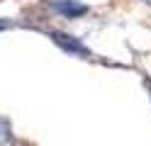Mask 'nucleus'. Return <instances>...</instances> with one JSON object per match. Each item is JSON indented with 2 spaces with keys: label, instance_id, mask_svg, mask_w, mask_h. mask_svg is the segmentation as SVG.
Returning <instances> with one entry per match:
<instances>
[{
  "label": "nucleus",
  "instance_id": "obj_3",
  "mask_svg": "<svg viewBox=\"0 0 151 146\" xmlns=\"http://www.w3.org/2000/svg\"><path fill=\"white\" fill-rule=\"evenodd\" d=\"M0 146H12L10 127H7V122H3V119H0Z\"/></svg>",
  "mask_w": 151,
  "mask_h": 146
},
{
  "label": "nucleus",
  "instance_id": "obj_1",
  "mask_svg": "<svg viewBox=\"0 0 151 146\" xmlns=\"http://www.w3.org/2000/svg\"><path fill=\"white\" fill-rule=\"evenodd\" d=\"M51 39L56 44H59L61 49H66V51H71V54H78V56H90V51L86 46H83L78 39H73L71 34H63V32H54L51 34Z\"/></svg>",
  "mask_w": 151,
  "mask_h": 146
},
{
  "label": "nucleus",
  "instance_id": "obj_4",
  "mask_svg": "<svg viewBox=\"0 0 151 146\" xmlns=\"http://www.w3.org/2000/svg\"><path fill=\"white\" fill-rule=\"evenodd\" d=\"M144 3H149V5H151V0H144Z\"/></svg>",
  "mask_w": 151,
  "mask_h": 146
},
{
  "label": "nucleus",
  "instance_id": "obj_2",
  "mask_svg": "<svg viewBox=\"0 0 151 146\" xmlns=\"http://www.w3.org/2000/svg\"><path fill=\"white\" fill-rule=\"evenodd\" d=\"M54 7L66 17H81V15H86V10H88L86 5L76 3V0H59V3H54Z\"/></svg>",
  "mask_w": 151,
  "mask_h": 146
}]
</instances>
